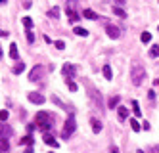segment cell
Wrapping results in <instances>:
<instances>
[{
  "label": "cell",
  "instance_id": "obj_1",
  "mask_svg": "<svg viewBox=\"0 0 159 153\" xmlns=\"http://www.w3.org/2000/svg\"><path fill=\"white\" fill-rule=\"evenodd\" d=\"M35 121H37V126H39V128H42L44 132H48V128H50L52 123H54V117H52L48 111H39Z\"/></svg>",
  "mask_w": 159,
  "mask_h": 153
},
{
  "label": "cell",
  "instance_id": "obj_2",
  "mask_svg": "<svg viewBox=\"0 0 159 153\" xmlns=\"http://www.w3.org/2000/svg\"><path fill=\"white\" fill-rule=\"evenodd\" d=\"M75 128H77V119H75V113L71 111L69 115H67V121H65V124H63V130H61V138L63 140H67L73 132H75Z\"/></svg>",
  "mask_w": 159,
  "mask_h": 153
},
{
  "label": "cell",
  "instance_id": "obj_3",
  "mask_svg": "<svg viewBox=\"0 0 159 153\" xmlns=\"http://www.w3.org/2000/svg\"><path fill=\"white\" fill-rule=\"evenodd\" d=\"M144 77H146V71H144L142 65H132L130 67V79H132V84L134 86H140Z\"/></svg>",
  "mask_w": 159,
  "mask_h": 153
},
{
  "label": "cell",
  "instance_id": "obj_4",
  "mask_svg": "<svg viewBox=\"0 0 159 153\" xmlns=\"http://www.w3.org/2000/svg\"><path fill=\"white\" fill-rule=\"evenodd\" d=\"M42 75H44V67H42V65H35V67H33V71L29 73V80L37 82V80L42 79Z\"/></svg>",
  "mask_w": 159,
  "mask_h": 153
},
{
  "label": "cell",
  "instance_id": "obj_5",
  "mask_svg": "<svg viewBox=\"0 0 159 153\" xmlns=\"http://www.w3.org/2000/svg\"><path fill=\"white\" fill-rule=\"evenodd\" d=\"M106 31H107V37L109 38H119L121 37V29L115 27V25H111V23H107V25H106Z\"/></svg>",
  "mask_w": 159,
  "mask_h": 153
},
{
  "label": "cell",
  "instance_id": "obj_6",
  "mask_svg": "<svg viewBox=\"0 0 159 153\" xmlns=\"http://www.w3.org/2000/svg\"><path fill=\"white\" fill-rule=\"evenodd\" d=\"M61 73H63V77H65L67 80H71V79L75 77V65H71V63H65V65L61 67Z\"/></svg>",
  "mask_w": 159,
  "mask_h": 153
},
{
  "label": "cell",
  "instance_id": "obj_7",
  "mask_svg": "<svg viewBox=\"0 0 159 153\" xmlns=\"http://www.w3.org/2000/svg\"><path fill=\"white\" fill-rule=\"evenodd\" d=\"M27 96H29V101H33V103H37V105H42L44 101H46V98H44L42 94H39V92H29Z\"/></svg>",
  "mask_w": 159,
  "mask_h": 153
},
{
  "label": "cell",
  "instance_id": "obj_8",
  "mask_svg": "<svg viewBox=\"0 0 159 153\" xmlns=\"http://www.w3.org/2000/svg\"><path fill=\"white\" fill-rule=\"evenodd\" d=\"M42 140H44V144H48V146H52V147H58V146H60V142H56V138H54L50 132H44Z\"/></svg>",
  "mask_w": 159,
  "mask_h": 153
},
{
  "label": "cell",
  "instance_id": "obj_9",
  "mask_svg": "<svg viewBox=\"0 0 159 153\" xmlns=\"http://www.w3.org/2000/svg\"><path fill=\"white\" fill-rule=\"evenodd\" d=\"M14 134V130L10 128L8 124H4V123H0V138H10Z\"/></svg>",
  "mask_w": 159,
  "mask_h": 153
},
{
  "label": "cell",
  "instance_id": "obj_10",
  "mask_svg": "<svg viewBox=\"0 0 159 153\" xmlns=\"http://www.w3.org/2000/svg\"><path fill=\"white\" fill-rule=\"evenodd\" d=\"M117 115H119V121H125L129 117V109L123 107V105H119V107H117Z\"/></svg>",
  "mask_w": 159,
  "mask_h": 153
},
{
  "label": "cell",
  "instance_id": "obj_11",
  "mask_svg": "<svg viewBox=\"0 0 159 153\" xmlns=\"http://www.w3.org/2000/svg\"><path fill=\"white\" fill-rule=\"evenodd\" d=\"M23 71H25V63H23V61H21V63H16V65L12 67V73H14V75H21Z\"/></svg>",
  "mask_w": 159,
  "mask_h": 153
},
{
  "label": "cell",
  "instance_id": "obj_12",
  "mask_svg": "<svg viewBox=\"0 0 159 153\" xmlns=\"http://www.w3.org/2000/svg\"><path fill=\"white\" fill-rule=\"evenodd\" d=\"M65 14H67V17H69V21H71V23L79 21V14H77V11H73L71 8H67V10H65Z\"/></svg>",
  "mask_w": 159,
  "mask_h": 153
},
{
  "label": "cell",
  "instance_id": "obj_13",
  "mask_svg": "<svg viewBox=\"0 0 159 153\" xmlns=\"http://www.w3.org/2000/svg\"><path fill=\"white\" fill-rule=\"evenodd\" d=\"M90 124H92V130L98 134V132H102V123L98 121V119H94V117H92V119H90Z\"/></svg>",
  "mask_w": 159,
  "mask_h": 153
},
{
  "label": "cell",
  "instance_id": "obj_14",
  "mask_svg": "<svg viewBox=\"0 0 159 153\" xmlns=\"http://www.w3.org/2000/svg\"><path fill=\"white\" fill-rule=\"evenodd\" d=\"M10 57H12V60H17L19 57V52H17V44H10Z\"/></svg>",
  "mask_w": 159,
  "mask_h": 153
},
{
  "label": "cell",
  "instance_id": "obj_15",
  "mask_svg": "<svg viewBox=\"0 0 159 153\" xmlns=\"http://www.w3.org/2000/svg\"><path fill=\"white\" fill-rule=\"evenodd\" d=\"M0 151H2V153H8V151H10L8 138H0Z\"/></svg>",
  "mask_w": 159,
  "mask_h": 153
},
{
  "label": "cell",
  "instance_id": "obj_16",
  "mask_svg": "<svg viewBox=\"0 0 159 153\" xmlns=\"http://www.w3.org/2000/svg\"><path fill=\"white\" fill-rule=\"evenodd\" d=\"M19 146L31 147V146H33V136H31V134H29V136H23V138H21V142H19Z\"/></svg>",
  "mask_w": 159,
  "mask_h": 153
},
{
  "label": "cell",
  "instance_id": "obj_17",
  "mask_svg": "<svg viewBox=\"0 0 159 153\" xmlns=\"http://www.w3.org/2000/svg\"><path fill=\"white\" fill-rule=\"evenodd\" d=\"M83 17H86V19H92V21H94V19H98V16L94 14L92 10H83Z\"/></svg>",
  "mask_w": 159,
  "mask_h": 153
},
{
  "label": "cell",
  "instance_id": "obj_18",
  "mask_svg": "<svg viewBox=\"0 0 159 153\" xmlns=\"http://www.w3.org/2000/svg\"><path fill=\"white\" fill-rule=\"evenodd\" d=\"M73 31H75L77 37H83V38H84V37H88V31H86V29H83V27H75Z\"/></svg>",
  "mask_w": 159,
  "mask_h": 153
},
{
  "label": "cell",
  "instance_id": "obj_19",
  "mask_svg": "<svg viewBox=\"0 0 159 153\" xmlns=\"http://www.w3.org/2000/svg\"><path fill=\"white\" fill-rule=\"evenodd\" d=\"M119 101H121V98H119V96H113V98L107 101V105H109V107L113 109V107H117V105H119Z\"/></svg>",
  "mask_w": 159,
  "mask_h": 153
},
{
  "label": "cell",
  "instance_id": "obj_20",
  "mask_svg": "<svg viewBox=\"0 0 159 153\" xmlns=\"http://www.w3.org/2000/svg\"><path fill=\"white\" fill-rule=\"evenodd\" d=\"M113 14H115V16H119V17H127V11H125L123 8H119V6H115V8H113Z\"/></svg>",
  "mask_w": 159,
  "mask_h": 153
},
{
  "label": "cell",
  "instance_id": "obj_21",
  "mask_svg": "<svg viewBox=\"0 0 159 153\" xmlns=\"http://www.w3.org/2000/svg\"><path fill=\"white\" fill-rule=\"evenodd\" d=\"M132 111H134V115H136V117H140V115H142L140 105H138V101H136V100H132Z\"/></svg>",
  "mask_w": 159,
  "mask_h": 153
},
{
  "label": "cell",
  "instance_id": "obj_22",
  "mask_svg": "<svg viewBox=\"0 0 159 153\" xmlns=\"http://www.w3.org/2000/svg\"><path fill=\"white\" fill-rule=\"evenodd\" d=\"M130 128L134 132H140V128H142V124H138V121L136 119H130Z\"/></svg>",
  "mask_w": 159,
  "mask_h": 153
},
{
  "label": "cell",
  "instance_id": "obj_23",
  "mask_svg": "<svg viewBox=\"0 0 159 153\" xmlns=\"http://www.w3.org/2000/svg\"><path fill=\"white\" fill-rule=\"evenodd\" d=\"M23 25H25V29H27V31H31V27H33V19H31L29 16H25V17H23Z\"/></svg>",
  "mask_w": 159,
  "mask_h": 153
},
{
  "label": "cell",
  "instance_id": "obj_24",
  "mask_svg": "<svg viewBox=\"0 0 159 153\" xmlns=\"http://www.w3.org/2000/svg\"><path fill=\"white\" fill-rule=\"evenodd\" d=\"M140 40H142L144 44H148V42H150V40H152V34H150V33H148V31H144V33H142V37H140Z\"/></svg>",
  "mask_w": 159,
  "mask_h": 153
},
{
  "label": "cell",
  "instance_id": "obj_25",
  "mask_svg": "<svg viewBox=\"0 0 159 153\" xmlns=\"http://www.w3.org/2000/svg\"><path fill=\"white\" fill-rule=\"evenodd\" d=\"M104 77H106L107 80H111V77H113V73H111V67H109V65H104Z\"/></svg>",
  "mask_w": 159,
  "mask_h": 153
},
{
  "label": "cell",
  "instance_id": "obj_26",
  "mask_svg": "<svg viewBox=\"0 0 159 153\" xmlns=\"http://www.w3.org/2000/svg\"><path fill=\"white\" fill-rule=\"evenodd\" d=\"M150 56L152 57H157L159 56V44H153L152 48H150Z\"/></svg>",
  "mask_w": 159,
  "mask_h": 153
},
{
  "label": "cell",
  "instance_id": "obj_27",
  "mask_svg": "<svg viewBox=\"0 0 159 153\" xmlns=\"http://www.w3.org/2000/svg\"><path fill=\"white\" fill-rule=\"evenodd\" d=\"M52 100H54L56 103H58V105H60V107H61V109H67V105H65V103H63V101H61V100H60L58 96H52Z\"/></svg>",
  "mask_w": 159,
  "mask_h": 153
},
{
  "label": "cell",
  "instance_id": "obj_28",
  "mask_svg": "<svg viewBox=\"0 0 159 153\" xmlns=\"http://www.w3.org/2000/svg\"><path fill=\"white\" fill-rule=\"evenodd\" d=\"M48 16H50V17H58V16H60V10H58V8H52V10L48 11Z\"/></svg>",
  "mask_w": 159,
  "mask_h": 153
},
{
  "label": "cell",
  "instance_id": "obj_29",
  "mask_svg": "<svg viewBox=\"0 0 159 153\" xmlns=\"http://www.w3.org/2000/svg\"><path fill=\"white\" fill-rule=\"evenodd\" d=\"M54 46H56L58 50H63V48H65V42H63V40H56V42H54Z\"/></svg>",
  "mask_w": 159,
  "mask_h": 153
},
{
  "label": "cell",
  "instance_id": "obj_30",
  "mask_svg": "<svg viewBox=\"0 0 159 153\" xmlns=\"http://www.w3.org/2000/svg\"><path fill=\"white\" fill-rule=\"evenodd\" d=\"M8 117H10V111H6V109H2V111H0V121H6Z\"/></svg>",
  "mask_w": 159,
  "mask_h": 153
},
{
  "label": "cell",
  "instance_id": "obj_31",
  "mask_svg": "<svg viewBox=\"0 0 159 153\" xmlns=\"http://www.w3.org/2000/svg\"><path fill=\"white\" fill-rule=\"evenodd\" d=\"M67 86H69V90H71V92H77V88H79L73 80H67Z\"/></svg>",
  "mask_w": 159,
  "mask_h": 153
},
{
  "label": "cell",
  "instance_id": "obj_32",
  "mask_svg": "<svg viewBox=\"0 0 159 153\" xmlns=\"http://www.w3.org/2000/svg\"><path fill=\"white\" fill-rule=\"evenodd\" d=\"M25 34H27V40H29V42H31V44H33V42H35V34H33V33H31V31H27V33H25Z\"/></svg>",
  "mask_w": 159,
  "mask_h": 153
},
{
  "label": "cell",
  "instance_id": "obj_33",
  "mask_svg": "<svg viewBox=\"0 0 159 153\" xmlns=\"http://www.w3.org/2000/svg\"><path fill=\"white\" fill-rule=\"evenodd\" d=\"M148 98L153 100V98H155V92H153V90H150V92H148Z\"/></svg>",
  "mask_w": 159,
  "mask_h": 153
},
{
  "label": "cell",
  "instance_id": "obj_34",
  "mask_svg": "<svg viewBox=\"0 0 159 153\" xmlns=\"http://www.w3.org/2000/svg\"><path fill=\"white\" fill-rule=\"evenodd\" d=\"M142 126H144V130H150V128H152V126H150V123H148V121H144V124H142Z\"/></svg>",
  "mask_w": 159,
  "mask_h": 153
},
{
  "label": "cell",
  "instance_id": "obj_35",
  "mask_svg": "<svg viewBox=\"0 0 159 153\" xmlns=\"http://www.w3.org/2000/svg\"><path fill=\"white\" fill-rule=\"evenodd\" d=\"M109 153H119V147H117V146H113V147L109 149Z\"/></svg>",
  "mask_w": 159,
  "mask_h": 153
},
{
  "label": "cell",
  "instance_id": "obj_36",
  "mask_svg": "<svg viewBox=\"0 0 159 153\" xmlns=\"http://www.w3.org/2000/svg\"><path fill=\"white\" fill-rule=\"evenodd\" d=\"M35 128H37V124H29V126H27V130H29V132H33Z\"/></svg>",
  "mask_w": 159,
  "mask_h": 153
},
{
  "label": "cell",
  "instance_id": "obj_37",
  "mask_svg": "<svg viewBox=\"0 0 159 153\" xmlns=\"http://www.w3.org/2000/svg\"><path fill=\"white\" fill-rule=\"evenodd\" d=\"M115 4H117V6H119V8H121V6H123V4H125V0H115Z\"/></svg>",
  "mask_w": 159,
  "mask_h": 153
},
{
  "label": "cell",
  "instance_id": "obj_38",
  "mask_svg": "<svg viewBox=\"0 0 159 153\" xmlns=\"http://www.w3.org/2000/svg\"><path fill=\"white\" fill-rule=\"evenodd\" d=\"M0 37H8V31H2V29H0Z\"/></svg>",
  "mask_w": 159,
  "mask_h": 153
},
{
  "label": "cell",
  "instance_id": "obj_39",
  "mask_svg": "<svg viewBox=\"0 0 159 153\" xmlns=\"http://www.w3.org/2000/svg\"><path fill=\"white\" fill-rule=\"evenodd\" d=\"M152 151H153V153H159V146H153V147H152Z\"/></svg>",
  "mask_w": 159,
  "mask_h": 153
},
{
  "label": "cell",
  "instance_id": "obj_40",
  "mask_svg": "<svg viewBox=\"0 0 159 153\" xmlns=\"http://www.w3.org/2000/svg\"><path fill=\"white\" fill-rule=\"evenodd\" d=\"M23 153H33V147H27V149H25Z\"/></svg>",
  "mask_w": 159,
  "mask_h": 153
},
{
  "label": "cell",
  "instance_id": "obj_41",
  "mask_svg": "<svg viewBox=\"0 0 159 153\" xmlns=\"http://www.w3.org/2000/svg\"><path fill=\"white\" fill-rule=\"evenodd\" d=\"M153 84H157V86H159V79H155V80H153Z\"/></svg>",
  "mask_w": 159,
  "mask_h": 153
},
{
  "label": "cell",
  "instance_id": "obj_42",
  "mask_svg": "<svg viewBox=\"0 0 159 153\" xmlns=\"http://www.w3.org/2000/svg\"><path fill=\"white\" fill-rule=\"evenodd\" d=\"M8 2V0H0V4H6Z\"/></svg>",
  "mask_w": 159,
  "mask_h": 153
},
{
  "label": "cell",
  "instance_id": "obj_43",
  "mask_svg": "<svg viewBox=\"0 0 159 153\" xmlns=\"http://www.w3.org/2000/svg\"><path fill=\"white\" fill-rule=\"evenodd\" d=\"M0 60H2V48H0Z\"/></svg>",
  "mask_w": 159,
  "mask_h": 153
},
{
  "label": "cell",
  "instance_id": "obj_44",
  "mask_svg": "<svg viewBox=\"0 0 159 153\" xmlns=\"http://www.w3.org/2000/svg\"><path fill=\"white\" fill-rule=\"evenodd\" d=\"M136 153H144V151H142V149H138V151H136Z\"/></svg>",
  "mask_w": 159,
  "mask_h": 153
},
{
  "label": "cell",
  "instance_id": "obj_45",
  "mask_svg": "<svg viewBox=\"0 0 159 153\" xmlns=\"http://www.w3.org/2000/svg\"><path fill=\"white\" fill-rule=\"evenodd\" d=\"M157 29H159V27H157Z\"/></svg>",
  "mask_w": 159,
  "mask_h": 153
}]
</instances>
